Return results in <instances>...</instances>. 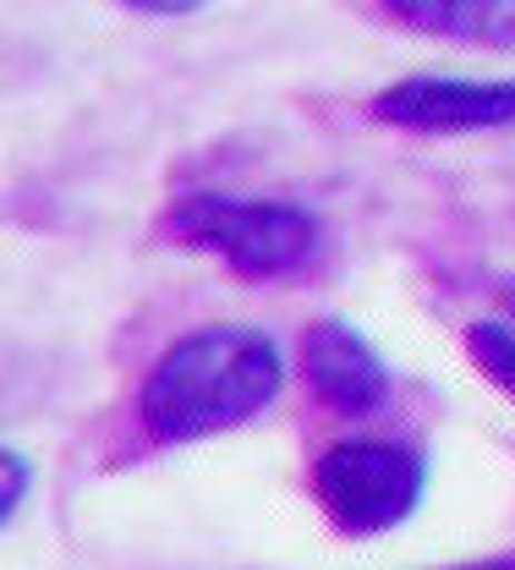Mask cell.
Instances as JSON below:
<instances>
[{"label": "cell", "mask_w": 515, "mask_h": 570, "mask_svg": "<svg viewBox=\"0 0 515 570\" xmlns=\"http://www.w3.org/2000/svg\"><path fill=\"white\" fill-rule=\"evenodd\" d=\"M280 395V352L269 335L215 324L159 356L143 384V423L159 439H204L247 423Z\"/></svg>", "instance_id": "cell-1"}, {"label": "cell", "mask_w": 515, "mask_h": 570, "mask_svg": "<svg viewBox=\"0 0 515 570\" xmlns=\"http://www.w3.org/2000/svg\"><path fill=\"white\" fill-rule=\"evenodd\" d=\"M423 483H428L423 461L400 444H384V439L329 444L313 466V494L324 504V515L351 538H373V532L400 527L417 510Z\"/></svg>", "instance_id": "cell-2"}, {"label": "cell", "mask_w": 515, "mask_h": 570, "mask_svg": "<svg viewBox=\"0 0 515 570\" xmlns=\"http://www.w3.org/2000/svg\"><path fill=\"white\" fill-rule=\"evenodd\" d=\"M176 230L192 236L198 247L220 253L241 275H286L313 258L318 247V219L291 204H241L198 193L176 209Z\"/></svg>", "instance_id": "cell-3"}, {"label": "cell", "mask_w": 515, "mask_h": 570, "mask_svg": "<svg viewBox=\"0 0 515 570\" xmlns=\"http://www.w3.org/2000/svg\"><path fill=\"white\" fill-rule=\"evenodd\" d=\"M378 121L412 132H483L515 127V82H466V77H406L373 99Z\"/></svg>", "instance_id": "cell-4"}, {"label": "cell", "mask_w": 515, "mask_h": 570, "mask_svg": "<svg viewBox=\"0 0 515 570\" xmlns=\"http://www.w3.org/2000/svg\"><path fill=\"white\" fill-rule=\"evenodd\" d=\"M307 379H313V390L329 401V406H340V412H373L378 401H384V390H389V373H384V362L373 352L368 341L351 330V324H318L313 335H307Z\"/></svg>", "instance_id": "cell-5"}, {"label": "cell", "mask_w": 515, "mask_h": 570, "mask_svg": "<svg viewBox=\"0 0 515 570\" xmlns=\"http://www.w3.org/2000/svg\"><path fill=\"white\" fill-rule=\"evenodd\" d=\"M412 28L466 39V45H515V0H389Z\"/></svg>", "instance_id": "cell-6"}, {"label": "cell", "mask_w": 515, "mask_h": 570, "mask_svg": "<svg viewBox=\"0 0 515 570\" xmlns=\"http://www.w3.org/2000/svg\"><path fill=\"white\" fill-rule=\"evenodd\" d=\"M466 346L477 356V367L515 395V330H505V324H472L466 330Z\"/></svg>", "instance_id": "cell-7"}, {"label": "cell", "mask_w": 515, "mask_h": 570, "mask_svg": "<svg viewBox=\"0 0 515 570\" xmlns=\"http://www.w3.org/2000/svg\"><path fill=\"white\" fill-rule=\"evenodd\" d=\"M28 483H33L28 461H22V455H6V489H0V515H6V521H11L17 510H22V499H28Z\"/></svg>", "instance_id": "cell-8"}, {"label": "cell", "mask_w": 515, "mask_h": 570, "mask_svg": "<svg viewBox=\"0 0 515 570\" xmlns=\"http://www.w3.org/2000/svg\"><path fill=\"white\" fill-rule=\"evenodd\" d=\"M138 6H153V11H181V6H198V0H138Z\"/></svg>", "instance_id": "cell-9"}, {"label": "cell", "mask_w": 515, "mask_h": 570, "mask_svg": "<svg viewBox=\"0 0 515 570\" xmlns=\"http://www.w3.org/2000/svg\"><path fill=\"white\" fill-rule=\"evenodd\" d=\"M460 570H515V560H494V566H460Z\"/></svg>", "instance_id": "cell-10"}, {"label": "cell", "mask_w": 515, "mask_h": 570, "mask_svg": "<svg viewBox=\"0 0 515 570\" xmlns=\"http://www.w3.org/2000/svg\"><path fill=\"white\" fill-rule=\"evenodd\" d=\"M511 307H515V285H511Z\"/></svg>", "instance_id": "cell-11"}]
</instances>
